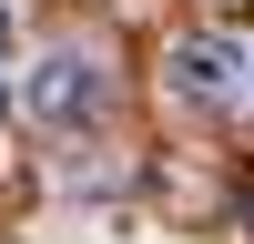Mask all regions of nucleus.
Listing matches in <instances>:
<instances>
[{"label": "nucleus", "mask_w": 254, "mask_h": 244, "mask_svg": "<svg viewBox=\"0 0 254 244\" xmlns=\"http://www.w3.org/2000/svg\"><path fill=\"white\" fill-rule=\"evenodd\" d=\"M163 81H173L183 102H203V112H234V102H244V41H224V31H183L173 51H163Z\"/></svg>", "instance_id": "nucleus-1"}, {"label": "nucleus", "mask_w": 254, "mask_h": 244, "mask_svg": "<svg viewBox=\"0 0 254 244\" xmlns=\"http://www.w3.org/2000/svg\"><path fill=\"white\" fill-rule=\"evenodd\" d=\"M102 92H112V81H102V61H92V51H51V61L31 71V112H41V122H61V132H71V122H92V112H102Z\"/></svg>", "instance_id": "nucleus-2"}, {"label": "nucleus", "mask_w": 254, "mask_h": 244, "mask_svg": "<svg viewBox=\"0 0 254 244\" xmlns=\"http://www.w3.org/2000/svg\"><path fill=\"white\" fill-rule=\"evenodd\" d=\"M0 92H10V0H0Z\"/></svg>", "instance_id": "nucleus-3"}]
</instances>
